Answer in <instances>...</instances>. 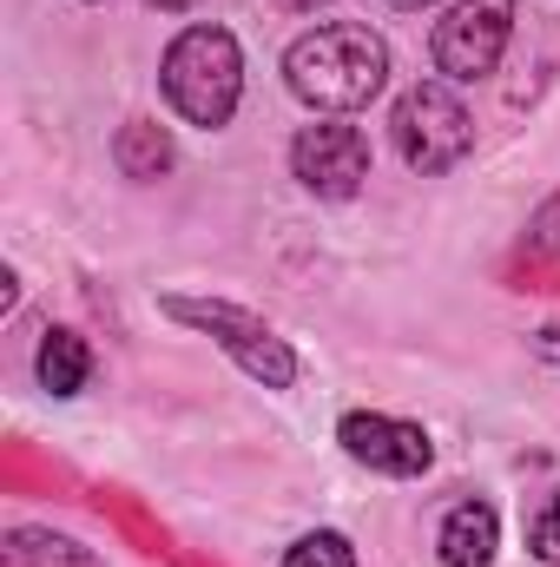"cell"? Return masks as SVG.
<instances>
[{"mask_svg": "<svg viewBox=\"0 0 560 567\" xmlns=\"http://www.w3.org/2000/svg\"><path fill=\"white\" fill-rule=\"evenodd\" d=\"M152 7H165V13H185V7H198V0H152Z\"/></svg>", "mask_w": 560, "mask_h": 567, "instance_id": "cell-13", "label": "cell"}, {"mask_svg": "<svg viewBox=\"0 0 560 567\" xmlns=\"http://www.w3.org/2000/svg\"><path fill=\"white\" fill-rule=\"evenodd\" d=\"M396 152H403V165L409 172H448V165H462L468 158V145H475V120H468V106H462V93L448 86V80H422L409 86L403 100H396Z\"/></svg>", "mask_w": 560, "mask_h": 567, "instance_id": "cell-3", "label": "cell"}, {"mask_svg": "<svg viewBox=\"0 0 560 567\" xmlns=\"http://www.w3.org/2000/svg\"><path fill=\"white\" fill-rule=\"evenodd\" d=\"M528 548H535L541 561H560V488L535 508V522H528Z\"/></svg>", "mask_w": 560, "mask_h": 567, "instance_id": "cell-12", "label": "cell"}, {"mask_svg": "<svg viewBox=\"0 0 560 567\" xmlns=\"http://www.w3.org/2000/svg\"><path fill=\"white\" fill-rule=\"evenodd\" d=\"M336 435H343L350 462H363V468H376V475H428V462H435V442H428L416 423H396V416L356 410V416H343Z\"/></svg>", "mask_w": 560, "mask_h": 567, "instance_id": "cell-7", "label": "cell"}, {"mask_svg": "<svg viewBox=\"0 0 560 567\" xmlns=\"http://www.w3.org/2000/svg\"><path fill=\"white\" fill-rule=\"evenodd\" d=\"M396 7H435V0H396Z\"/></svg>", "mask_w": 560, "mask_h": 567, "instance_id": "cell-15", "label": "cell"}, {"mask_svg": "<svg viewBox=\"0 0 560 567\" xmlns=\"http://www.w3.org/2000/svg\"><path fill=\"white\" fill-rule=\"evenodd\" d=\"M283 567H356V548L343 542V535H330V528H317V535H303V542H290V555Z\"/></svg>", "mask_w": 560, "mask_h": 567, "instance_id": "cell-11", "label": "cell"}, {"mask_svg": "<svg viewBox=\"0 0 560 567\" xmlns=\"http://www.w3.org/2000/svg\"><path fill=\"white\" fill-rule=\"evenodd\" d=\"M172 165V140L152 126V120H133L126 133H120V172L126 178H158Z\"/></svg>", "mask_w": 560, "mask_h": 567, "instance_id": "cell-10", "label": "cell"}, {"mask_svg": "<svg viewBox=\"0 0 560 567\" xmlns=\"http://www.w3.org/2000/svg\"><path fill=\"white\" fill-rule=\"evenodd\" d=\"M158 86H165V100H172V113L185 126L218 133L245 100V53H238V40L225 27H185L165 47Z\"/></svg>", "mask_w": 560, "mask_h": 567, "instance_id": "cell-2", "label": "cell"}, {"mask_svg": "<svg viewBox=\"0 0 560 567\" xmlns=\"http://www.w3.org/2000/svg\"><path fill=\"white\" fill-rule=\"evenodd\" d=\"M33 370H40V390H53V396H80L86 377H93V350H86L73 330H46Z\"/></svg>", "mask_w": 560, "mask_h": 567, "instance_id": "cell-9", "label": "cell"}, {"mask_svg": "<svg viewBox=\"0 0 560 567\" xmlns=\"http://www.w3.org/2000/svg\"><path fill=\"white\" fill-rule=\"evenodd\" d=\"M515 33V0H455L435 20V73L442 80H488L508 53Z\"/></svg>", "mask_w": 560, "mask_h": 567, "instance_id": "cell-5", "label": "cell"}, {"mask_svg": "<svg viewBox=\"0 0 560 567\" xmlns=\"http://www.w3.org/2000/svg\"><path fill=\"white\" fill-rule=\"evenodd\" d=\"M495 548H501V522H495L488 502H462V508H448V522H442V561L448 567H488L495 561Z\"/></svg>", "mask_w": 560, "mask_h": 567, "instance_id": "cell-8", "label": "cell"}, {"mask_svg": "<svg viewBox=\"0 0 560 567\" xmlns=\"http://www.w3.org/2000/svg\"><path fill=\"white\" fill-rule=\"evenodd\" d=\"M283 80L303 106L317 113H356L383 93L390 80V47L356 27V20H330V27H310L290 53H283Z\"/></svg>", "mask_w": 560, "mask_h": 567, "instance_id": "cell-1", "label": "cell"}, {"mask_svg": "<svg viewBox=\"0 0 560 567\" xmlns=\"http://www.w3.org/2000/svg\"><path fill=\"white\" fill-rule=\"evenodd\" d=\"M283 7H297V13H303V7H317V0H283Z\"/></svg>", "mask_w": 560, "mask_h": 567, "instance_id": "cell-14", "label": "cell"}, {"mask_svg": "<svg viewBox=\"0 0 560 567\" xmlns=\"http://www.w3.org/2000/svg\"><path fill=\"white\" fill-rule=\"evenodd\" d=\"M165 310H172L178 323L205 330L211 343H225V350L238 357V370L258 377L265 390H290V383H297V357H290V343H283L265 317H251V310H238V303H198V297H165Z\"/></svg>", "mask_w": 560, "mask_h": 567, "instance_id": "cell-4", "label": "cell"}, {"mask_svg": "<svg viewBox=\"0 0 560 567\" xmlns=\"http://www.w3.org/2000/svg\"><path fill=\"white\" fill-rule=\"evenodd\" d=\"M290 172L317 198H356L363 178H370V140L356 126H343V120H317L290 145Z\"/></svg>", "mask_w": 560, "mask_h": 567, "instance_id": "cell-6", "label": "cell"}]
</instances>
